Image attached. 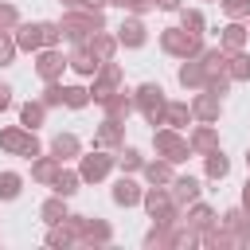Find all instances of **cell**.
<instances>
[{
    "label": "cell",
    "instance_id": "obj_51",
    "mask_svg": "<svg viewBox=\"0 0 250 250\" xmlns=\"http://www.w3.org/2000/svg\"><path fill=\"white\" fill-rule=\"evenodd\" d=\"M246 168H250V148H246Z\"/></svg>",
    "mask_w": 250,
    "mask_h": 250
},
{
    "label": "cell",
    "instance_id": "obj_5",
    "mask_svg": "<svg viewBox=\"0 0 250 250\" xmlns=\"http://www.w3.org/2000/svg\"><path fill=\"white\" fill-rule=\"evenodd\" d=\"M152 148H156V156H164V160H172V164H180V160L191 156V145H188V141L180 137V129H172V125H164V129L152 133Z\"/></svg>",
    "mask_w": 250,
    "mask_h": 250
},
{
    "label": "cell",
    "instance_id": "obj_52",
    "mask_svg": "<svg viewBox=\"0 0 250 250\" xmlns=\"http://www.w3.org/2000/svg\"><path fill=\"white\" fill-rule=\"evenodd\" d=\"M207 4H219V0H207Z\"/></svg>",
    "mask_w": 250,
    "mask_h": 250
},
{
    "label": "cell",
    "instance_id": "obj_46",
    "mask_svg": "<svg viewBox=\"0 0 250 250\" xmlns=\"http://www.w3.org/2000/svg\"><path fill=\"white\" fill-rule=\"evenodd\" d=\"M156 8H164V12H180V0H156Z\"/></svg>",
    "mask_w": 250,
    "mask_h": 250
},
{
    "label": "cell",
    "instance_id": "obj_15",
    "mask_svg": "<svg viewBox=\"0 0 250 250\" xmlns=\"http://www.w3.org/2000/svg\"><path fill=\"white\" fill-rule=\"evenodd\" d=\"M168 191H172V199H176L180 207H191V203L199 199V191H203V184H199L195 176H176Z\"/></svg>",
    "mask_w": 250,
    "mask_h": 250
},
{
    "label": "cell",
    "instance_id": "obj_35",
    "mask_svg": "<svg viewBox=\"0 0 250 250\" xmlns=\"http://www.w3.org/2000/svg\"><path fill=\"white\" fill-rule=\"evenodd\" d=\"M180 27L191 31V35H203V31H207V20H203L199 8H180Z\"/></svg>",
    "mask_w": 250,
    "mask_h": 250
},
{
    "label": "cell",
    "instance_id": "obj_9",
    "mask_svg": "<svg viewBox=\"0 0 250 250\" xmlns=\"http://www.w3.org/2000/svg\"><path fill=\"white\" fill-rule=\"evenodd\" d=\"M191 113H195V121L215 125V121L223 117V98H219V94H211V90H199V94L191 98Z\"/></svg>",
    "mask_w": 250,
    "mask_h": 250
},
{
    "label": "cell",
    "instance_id": "obj_10",
    "mask_svg": "<svg viewBox=\"0 0 250 250\" xmlns=\"http://www.w3.org/2000/svg\"><path fill=\"white\" fill-rule=\"evenodd\" d=\"M145 39H148L145 20L129 12V16L121 20V27H117V43H121V47H129V51H137V47H145Z\"/></svg>",
    "mask_w": 250,
    "mask_h": 250
},
{
    "label": "cell",
    "instance_id": "obj_22",
    "mask_svg": "<svg viewBox=\"0 0 250 250\" xmlns=\"http://www.w3.org/2000/svg\"><path fill=\"white\" fill-rule=\"evenodd\" d=\"M51 156H59V160H74V156H82V141H78L74 133H59V137L51 141Z\"/></svg>",
    "mask_w": 250,
    "mask_h": 250
},
{
    "label": "cell",
    "instance_id": "obj_31",
    "mask_svg": "<svg viewBox=\"0 0 250 250\" xmlns=\"http://www.w3.org/2000/svg\"><path fill=\"white\" fill-rule=\"evenodd\" d=\"M227 74H230V82H250V55L246 51H230Z\"/></svg>",
    "mask_w": 250,
    "mask_h": 250
},
{
    "label": "cell",
    "instance_id": "obj_23",
    "mask_svg": "<svg viewBox=\"0 0 250 250\" xmlns=\"http://www.w3.org/2000/svg\"><path fill=\"white\" fill-rule=\"evenodd\" d=\"M66 62H70V70H74V74H82V78H94V74H98V66H102L86 47H74V55H70Z\"/></svg>",
    "mask_w": 250,
    "mask_h": 250
},
{
    "label": "cell",
    "instance_id": "obj_26",
    "mask_svg": "<svg viewBox=\"0 0 250 250\" xmlns=\"http://www.w3.org/2000/svg\"><path fill=\"white\" fill-rule=\"evenodd\" d=\"M109 238H113V230H109L105 219H86V230H82V242H86V246H102V242H109Z\"/></svg>",
    "mask_w": 250,
    "mask_h": 250
},
{
    "label": "cell",
    "instance_id": "obj_27",
    "mask_svg": "<svg viewBox=\"0 0 250 250\" xmlns=\"http://www.w3.org/2000/svg\"><path fill=\"white\" fill-rule=\"evenodd\" d=\"M246 35H250V27H242V20H230L223 27V47L227 51H242L246 47Z\"/></svg>",
    "mask_w": 250,
    "mask_h": 250
},
{
    "label": "cell",
    "instance_id": "obj_47",
    "mask_svg": "<svg viewBox=\"0 0 250 250\" xmlns=\"http://www.w3.org/2000/svg\"><path fill=\"white\" fill-rule=\"evenodd\" d=\"M242 207H246V215H250V180L242 184Z\"/></svg>",
    "mask_w": 250,
    "mask_h": 250
},
{
    "label": "cell",
    "instance_id": "obj_44",
    "mask_svg": "<svg viewBox=\"0 0 250 250\" xmlns=\"http://www.w3.org/2000/svg\"><path fill=\"white\" fill-rule=\"evenodd\" d=\"M8 105H12V86H8V82H0V113H4Z\"/></svg>",
    "mask_w": 250,
    "mask_h": 250
},
{
    "label": "cell",
    "instance_id": "obj_33",
    "mask_svg": "<svg viewBox=\"0 0 250 250\" xmlns=\"http://www.w3.org/2000/svg\"><path fill=\"white\" fill-rule=\"evenodd\" d=\"M39 219H43L47 227L62 223V219H66V199H62V195H51V199H47V203L39 207Z\"/></svg>",
    "mask_w": 250,
    "mask_h": 250
},
{
    "label": "cell",
    "instance_id": "obj_6",
    "mask_svg": "<svg viewBox=\"0 0 250 250\" xmlns=\"http://www.w3.org/2000/svg\"><path fill=\"white\" fill-rule=\"evenodd\" d=\"M113 168H117V156L105 152V148H94V152H86V156L78 160V176H82V184H102Z\"/></svg>",
    "mask_w": 250,
    "mask_h": 250
},
{
    "label": "cell",
    "instance_id": "obj_24",
    "mask_svg": "<svg viewBox=\"0 0 250 250\" xmlns=\"http://www.w3.org/2000/svg\"><path fill=\"white\" fill-rule=\"evenodd\" d=\"M203 172H207V180H227L230 176V160L223 156V148H211L203 156Z\"/></svg>",
    "mask_w": 250,
    "mask_h": 250
},
{
    "label": "cell",
    "instance_id": "obj_11",
    "mask_svg": "<svg viewBox=\"0 0 250 250\" xmlns=\"http://www.w3.org/2000/svg\"><path fill=\"white\" fill-rule=\"evenodd\" d=\"M82 47H86V51H90L98 62H109V59L117 55V47H121V43H117V35H109V31L102 27V31H94V35H90Z\"/></svg>",
    "mask_w": 250,
    "mask_h": 250
},
{
    "label": "cell",
    "instance_id": "obj_29",
    "mask_svg": "<svg viewBox=\"0 0 250 250\" xmlns=\"http://www.w3.org/2000/svg\"><path fill=\"white\" fill-rule=\"evenodd\" d=\"M191 117H195V113H191L188 102H168V105H164V125H172V129H184Z\"/></svg>",
    "mask_w": 250,
    "mask_h": 250
},
{
    "label": "cell",
    "instance_id": "obj_8",
    "mask_svg": "<svg viewBox=\"0 0 250 250\" xmlns=\"http://www.w3.org/2000/svg\"><path fill=\"white\" fill-rule=\"evenodd\" d=\"M66 66H70V62L62 59L59 47H43V51H35V74H39L43 82H59Z\"/></svg>",
    "mask_w": 250,
    "mask_h": 250
},
{
    "label": "cell",
    "instance_id": "obj_45",
    "mask_svg": "<svg viewBox=\"0 0 250 250\" xmlns=\"http://www.w3.org/2000/svg\"><path fill=\"white\" fill-rule=\"evenodd\" d=\"M109 0H82V8H90V12H102Z\"/></svg>",
    "mask_w": 250,
    "mask_h": 250
},
{
    "label": "cell",
    "instance_id": "obj_4",
    "mask_svg": "<svg viewBox=\"0 0 250 250\" xmlns=\"http://www.w3.org/2000/svg\"><path fill=\"white\" fill-rule=\"evenodd\" d=\"M133 102H137V113H141L148 125H164V105H168V98H164L160 82H145V86H137Z\"/></svg>",
    "mask_w": 250,
    "mask_h": 250
},
{
    "label": "cell",
    "instance_id": "obj_42",
    "mask_svg": "<svg viewBox=\"0 0 250 250\" xmlns=\"http://www.w3.org/2000/svg\"><path fill=\"white\" fill-rule=\"evenodd\" d=\"M59 43H62V27L43 20V47H59Z\"/></svg>",
    "mask_w": 250,
    "mask_h": 250
},
{
    "label": "cell",
    "instance_id": "obj_41",
    "mask_svg": "<svg viewBox=\"0 0 250 250\" xmlns=\"http://www.w3.org/2000/svg\"><path fill=\"white\" fill-rule=\"evenodd\" d=\"M20 23V8L16 4H0V31H12Z\"/></svg>",
    "mask_w": 250,
    "mask_h": 250
},
{
    "label": "cell",
    "instance_id": "obj_12",
    "mask_svg": "<svg viewBox=\"0 0 250 250\" xmlns=\"http://www.w3.org/2000/svg\"><path fill=\"white\" fill-rule=\"evenodd\" d=\"M121 141H125V121H117V117H105L98 125V133H94L98 148H121Z\"/></svg>",
    "mask_w": 250,
    "mask_h": 250
},
{
    "label": "cell",
    "instance_id": "obj_39",
    "mask_svg": "<svg viewBox=\"0 0 250 250\" xmlns=\"http://www.w3.org/2000/svg\"><path fill=\"white\" fill-rule=\"evenodd\" d=\"M227 20H250V0H219Z\"/></svg>",
    "mask_w": 250,
    "mask_h": 250
},
{
    "label": "cell",
    "instance_id": "obj_38",
    "mask_svg": "<svg viewBox=\"0 0 250 250\" xmlns=\"http://www.w3.org/2000/svg\"><path fill=\"white\" fill-rule=\"evenodd\" d=\"M23 188V176L20 172H0V199H16Z\"/></svg>",
    "mask_w": 250,
    "mask_h": 250
},
{
    "label": "cell",
    "instance_id": "obj_43",
    "mask_svg": "<svg viewBox=\"0 0 250 250\" xmlns=\"http://www.w3.org/2000/svg\"><path fill=\"white\" fill-rule=\"evenodd\" d=\"M43 102H47V109H51V105H62V82H47Z\"/></svg>",
    "mask_w": 250,
    "mask_h": 250
},
{
    "label": "cell",
    "instance_id": "obj_34",
    "mask_svg": "<svg viewBox=\"0 0 250 250\" xmlns=\"http://www.w3.org/2000/svg\"><path fill=\"white\" fill-rule=\"evenodd\" d=\"M223 227H227L234 238H238V234H246V230H250V215H246V207H230V211L223 215Z\"/></svg>",
    "mask_w": 250,
    "mask_h": 250
},
{
    "label": "cell",
    "instance_id": "obj_1",
    "mask_svg": "<svg viewBox=\"0 0 250 250\" xmlns=\"http://www.w3.org/2000/svg\"><path fill=\"white\" fill-rule=\"evenodd\" d=\"M59 27H62V39H70L74 47H82L94 31L105 27V16L102 12H90V8H70V12H62Z\"/></svg>",
    "mask_w": 250,
    "mask_h": 250
},
{
    "label": "cell",
    "instance_id": "obj_2",
    "mask_svg": "<svg viewBox=\"0 0 250 250\" xmlns=\"http://www.w3.org/2000/svg\"><path fill=\"white\" fill-rule=\"evenodd\" d=\"M160 47L172 59H199L203 55V35H191L184 27H160Z\"/></svg>",
    "mask_w": 250,
    "mask_h": 250
},
{
    "label": "cell",
    "instance_id": "obj_16",
    "mask_svg": "<svg viewBox=\"0 0 250 250\" xmlns=\"http://www.w3.org/2000/svg\"><path fill=\"white\" fill-rule=\"evenodd\" d=\"M176 78H180L184 90H207V70H203L199 59H184V66H180Z\"/></svg>",
    "mask_w": 250,
    "mask_h": 250
},
{
    "label": "cell",
    "instance_id": "obj_13",
    "mask_svg": "<svg viewBox=\"0 0 250 250\" xmlns=\"http://www.w3.org/2000/svg\"><path fill=\"white\" fill-rule=\"evenodd\" d=\"M109 195H113V203H117V207H137V203H141V195H145V188L125 172V176L113 184V191H109Z\"/></svg>",
    "mask_w": 250,
    "mask_h": 250
},
{
    "label": "cell",
    "instance_id": "obj_50",
    "mask_svg": "<svg viewBox=\"0 0 250 250\" xmlns=\"http://www.w3.org/2000/svg\"><path fill=\"white\" fill-rule=\"evenodd\" d=\"M238 246H246V250H250V230H246V234H238Z\"/></svg>",
    "mask_w": 250,
    "mask_h": 250
},
{
    "label": "cell",
    "instance_id": "obj_7",
    "mask_svg": "<svg viewBox=\"0 0 250 250\" xmlns=\"http://www.w3.org/2000/svg\"><path fill=\"white\" fill-rule=\"evenodd\" d=\"M121 82H125V70H121V66L109 59V62H102V66H98V74H94V86H90V98L102 105L109 94H117V90H121Z\"/></svg>",
    "mask_w": 250,
    "mask_h": 250
},
{
    "label": "cell",
    "instance_id": "obj_49",
    "mask_svg": "<svg viewBox=\"0 0 250 250\" xmlns=\"http://www.w3.org/2000/svg\"><path fill=\"white\" fill-rule=\"evenodd\" d=\"M59 4H62L66 12H70V8H82V0H59Z\"/></svg>",
    "mask_w": 250,
    "mask_h": 250
},
{
    "label": "cell",
    "instance_id": "obj_36",
    "mask_svg": "<svg viewBox=\"0 0 250 250\" xmlns=\"http://www.w3.org/2000/svg\"><path fill=\"white\" fill-rule=\"evenodd\" d=\"M94 98H90V90L86 86H62V105L66 109H86Z\"/></svg>",
    "mask_w": 250,
    "mask_h": 250
},
{
    "label": "cell",
    "instance_id": "obj_28",
    "mask_svg": "<svg viewBox=\"0 0 250 250\" xmlns=\"http://www.w3.org/2000/svg\"><path fill=\"white\" fill-rule=\"evenodd\" d=\"M43 117H47V102H43V98H39V102H23V105H20V125L39 129V125H43Z\"/></svg>",
    "mask_w": 250,
    "mask_h": 250
},
{
    "label": "cell",
    "instance_id": "obj_25",
    "mask_svg": "<svg viewBox=\"0 0 250 250\" xmlns=\"http://www.w3.org/2000/svg\"><path fill=\"white\" fill-rule=\"evenodd\" d=\"M199 242H203V246H211V250H223V246H238V238H234L227 227H215V223H211L207 230H199Z\"/></svg>",
    "mask_w": 250,
    "mask_h": 250
},
{
    "label": "cell",
    "instance_id": "obj_48",
    "mask_svg": "<svg viewBox=\"0 0 250 250\" xmlns=\"http://www.w3.org/2000/svg\"><path fill=\"white\" fill-rule=\"evenodd\" d=\"M109 4H117V8H125V12H133V8H137V0H109Z\"/></svg>",
    "mask_w": 250,
    "mask_h": 250
},
{
    "label": "cell",
    "instance_id": "obj_18",
    "mask_svg": "<svg viewBox=\"0 0 250 250\" xmlns=\"http://www.w3.org/2000/svg\"><path fill=\"white\" fill-rule=\"evenodd\" d=\"M141 172H145V180H148V184H156V188H172V180H176L172 160H164V156H160V160H145V168H141Z\"/></svg>",
    "mask_w": 250,
    "mask_h": 250
},
{
    "label": "cell",
    "instance_id": "obj_19",
    "mask_svg": "<svg viewBox=\"0 0 250 250\" xmlns=\"http://www.w3.org/2000/svg\"><path fill=\"white\" fill-rule=\"evenodd\" d=\"M227 59H230V51L219 43V47H203V55H199V62H203V70H207V78H215V74H227Z\"/></svg>",
    "mask_w": 250,
    "mask_h": 250
},
{
    "label": "cell",
    "instance_id": "obj_17",
    "mask_svg": "<svg viewBox=\"0 0 250 250\" xmlns=\"http://www.w3.org/2000/svg\"><path fill=\"white\" fill-rule=\"evenodd\" d=\"M102 109H105V117H117V121H129V113L137 109V102H133V94H125V90H117V94H109V98L102 102Z\"/></svg>",
    "mask_w": 250,
    "mask_h": 250
},
{
    "label": "cell",
    "instance_id": "obj_37",
    "mask_svg": "<svg viewBox=\"0 0 250 250\" xmlns=\"http://www.w3.org/2000/svg\"><path fill=\"white\" fill-rule=\"evenodd\" d=\"M117 168H121V172H141V168H145V156H141L137 148H125V145H121V148H117Z\"/></svg>",
    "mask_w": 250,
    "mask_h": 250
},
{
    "label": "cell",
    "instance_id": "obj_32",
    "mask_svg": "<svg viewBox=\"0 0 250 250\" xmlns=\"http://www.w3.org/2000/svg\"><path fill=\"white\" fill-rule=\"evenodd\" d=\"M78 184H82V176H78V172H70V168H62V172L55 176L51 191H55V195H62V199H70V195L78 191Z\"/></svg>",
    "mask_w": 250,
    "mask_h": 250
},
{
    "label": "cell",
    "instance_id": "obj_3",
    "mask_svg": "<svg viewBox=\"0 0 250 250\" xmlns=\"http://www.w3.org/2000/svg\"><path fill=\"white\" fill-rule=\"evenodd\" d=\"M141 203H145V211L152 215V223H164V227H172V223H180V203L172 199V191L168 188H145V195H141Z\"/></svg>",
    "mask_w": 250,
    "mask_h": 250
},
{
    "label": "cell",
    "instance_id": "obj_21",
    "mask_svg": "<svg viewBox=\"0 0 250 250\" xmlns=\"http://www.w3.org/2000/svg\"><path fill=\"white\" fill-rule=\"evenodd\" d=\"M188 145H191V152H199V156H207L211 148H219V133H215V125H199L191 137H188Z\"/></svg>",
    "mask_w": 250,
    "mask_h": 250
},
{
    "label": "cell",
    "instance_id": "obj_40",
    "mask_svg": "<svg viewBox=\"0 0 250 250\" xmlns=\"http://www.w3.org/2000/svg\"><path fill=\"white\" fill-rule=\"evenodd\" d=\"M20 43H16V31H0V66H12Z\"/></svg>",
    "mask_w": 250,
    "mask_h": 250
},
{
    "label": "cell",
    "instance_id": "obj_14",
    "mask_svg": "<svg viewBox=\"0 0 250 250\" xmlns=\"http://www.w3.org/2000/svg\"><path fill=\"white\" fill-rule=\"evenodd\" d=\"M12 31H16L20 51H31V55H35V51H43V20H39V23H23V20H20Z\"/></svg>",
    "mask_w": 250,
    "mask_h": 250
},
{
    "label": "cell",
    "instance_id": "obj_20",
    "mask_svg": "<svg viewBox=\"0 0 250 250\" xmlns=\"http://www.w3.org/2000/svg\"><path fill=\"white\" fill-rule=\"evenodd\" d=\"M59 172H62V160L59 156H35L31 160V180L35 184H55Z\"/></svg>",
    "mask_w": 250,
    "mask_h": 250
},
{
    "label": "cell",
    "instance_id": "obj_30",
    "mask_svg": "<svg viewBox=\"0 0 250 250\" xmlns=\"http://www.w3.org/2000/svg\"><path fill=\"white\" fill-rule=\"evenodd\" d=\"M184 223H188L191 230H207V227L215 223V211H211L207 203H199V199H195V203L188 207V219H184Z\"/></svg>",
    "mask_w": 250,
    "mask_h": 250
}]
</instances>
